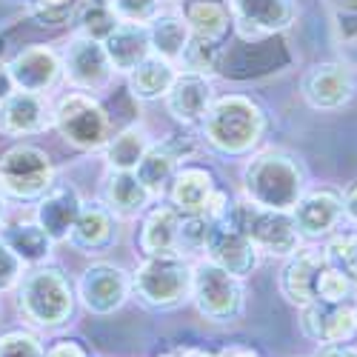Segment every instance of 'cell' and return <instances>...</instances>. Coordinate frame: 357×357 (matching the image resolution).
Returning <instances> with one entry per match:
<instances>
[{
  "label": "cell",
  "mask_w": 357,
  "mask_h": 357,
  "mask_svg": "<svg viewBox=\"0 0 357 357\" xmlns=\"http://www.w3.org/2000/svg\"><path fill=\"white\" fill-rule=\"evenodd\" d=\"M243 189L257 206L291 212V206L306 192V169L301 158L289 152H263L243 169Z\"/></svg>",
  "instance_id": "7a4b0ae2"
},
{
  "label": "cell",
  "mask_w": 357,
  "mask_h": 357,
  "mask_svg": "<svg viewBox=\"0 0 357 357\" xmlns=\"http://www.w3.org/2000/svg\"><path fill=\"white\" fill-rule=\"evenodd\" d=\"M15 92V83H12V75H9V69L0 63V106H3L6 100H9V95Z\"/></svg>",
  "instance_id": "7bdbcfd3"
},
{
  "label": "cell",
  "mask_w": 357,
  "mask_h": 357,
  "mask_svg": "<svg viewBox=\"0 0 357 357\" xmlns=\"http://www.w3.org/2000/svg\"><path fill=\"white\" fill-rule=\"evenodd\" d=\"M291 220L297 226V234L306 241H320L329 237L337 223L343 220V203L337 192L320 189V192H303V197L291 206Z\"/></svg>",
  "instance_id": "9a60e30c"
},
{
  "label": "cell",
  "mask_w": 357,
  "mask_h": 357,
  "mask_svg": "<svg viewBox=\"0 0 357 357\" xmlns=\"http://www.w3.org/2000/svg\"><path fill=\"white\" fill-rule=\"evenodd\" d=\"M117 15L112 12L109 3H98V0H89V3L77 12V35L92 38V40H106L114 29H117Z\"/></svg>",
  "instance_id": "1f68e13d"
},
{
  "label": "cell",
  "mask_w": 357,
  "mask_h": 357,
  "mask_svg": "<svg viewBox=\"0 0 357 357\" xmlns=\"http://www.w3.org/2000/svg\"><path fill=\"white\" fill-rule=\"evenodd\" d=\"M301 329L309 340L326 343H349L357 335V303H326L314 301L303 306Z\"/></svg>",
  "instance_id": "7c38bea8"
},
{
  "label": "cell",
  "mask_w": 357,
  "mask_h": 357,
  "mask_svg": "<svg viewBox=\"0 0 357 357\" xmlns=\"http://www.w3.org/2000/svg\"><path fill=\"white\" fill-rule=\"evenodd\" d=\"M6 69L12 75L15 89L43 95L46 89H52L57 83V77L63 75V61H61V54L49 46H29L12 57V63Z\"/></svg>",
  "instance_id": "2e32d148"
},
{
  "label": "cell",
  "mask_w": 357,
  "mask_h": 357,
  "mask_svg": "<svg viewBox=\"0 0 357 357\" xmlns=\"http://www.w3.org/2000/svg\"><path fill=\"white\" fill-rule=\"evenodd\" d=\"M3 243L17 255L20 263L29 266H40L49 260L52 255V237L38 226V223H15L9 229H3Z\"/></svg>",
  "instance_id": "4dcf8cb0"
},
{
  "label": "cell",
  "mask_w": 357,
  "mask_h": 357,
  "mask_svg": "<svg viewBox=\"0 0 357 357\" xmlns=\"http://www.w3.org/2000/svg\"><path fill=\"white\" fill-rule=\"evenodd\" d=\"M54 126L66 143H72L75 149H83V152L103 149L109 140V114L86 92H72L57 100Z\"/></svg>",
  "instance_id": "52a82bcc"
},
{
  "label": "cell",
  "mask_w": 357,
  "mask_h": 357,
  "mask_svg": "<svg viewBox=\"0 0 357 357\" xmlns=\"http://www.w3.org/2000/svg\"><path fill=\"white\" fill-rule=\"evenodd\" d=\"M183 17L189 23V32L195 40H203V43H223V38L229 35V23H231V15L223 3L218 0H192L183 9Z\"/></svg>",
  "instance_id": "83f0119b"
},
{
  "label": "cell",
  "mask_w": 357,
  "mask_h": 357,
  "mask_svg": "<svg viewBox=\"0 0 357 357\" xmlns=\"http://www.w3.org/2000/svg\"><path fill=\"white\" fill-rule=\"evenodd\" d=\"M0 357H46L43 343L23 329L0 335Z\"/></svg>",
  "instance_id": "74e56055"
},
{
  "label": "cell",
  "mask_w": 357,
  "mask_h": 357,
  "mask_svg": "<svg viewBox=\"0 0 357 357\" xmlns=\"http://www.w3.org/2000/svg\"><path fill=\"white\" fill-rule=\"evenodd\" d=\"M160 3L163 0H112L109 6L117 15V20L146 26L149 20H155L160 15Z\"/></svg>",
  "instance_id": "8d00e7d4"
},
{
  "label": "cell",
  "mask_w": 357,
  "mask_h": 357,
  "mask_svg": "<svg viewBox=\"0 0 357 357\" xmlns=\"http://www.w3.org/2000/svg\"><path fill=\"white\" fill-rule=\"evenodd\" d=\"M343 12H357V0H335Z\"/></svg>",
  "instance_id": "bcb514c9"
},
{
  "label": "cell",
  "mask_w": 357,
  "mask_h": 357,
  "mask_svg": "<svg viewBox=\"0 0 357 357\" xmlns=\"http://www.w3.org/2000/svg\"><path fill=\"white\" fill-rule=\"evenodd\" d=\"M61 61H63V75L69 77V83L83 89V92H100V89H106L114 72L103 43L83 38V35L72 38Z\"/></svg>",
  "instance_id": "8fae6325"
},
{
  "label": "cell",
  "mask_w": 357,
  "mask_h": 357,
  "mask_svg": "<svg viewBox=\"0 0 357 357\" xmlns=\"http://www.w3.org/2000/svg\"><path fill=\"white\" fill-rule=\"evenodd\" d=\"M200 126L206 143L215 152L237 158V155H249L260 143L266 129V114L246 95H226L220 100H212Z\"/></svg>",
  "instance_id": "6da1fadb"
},
{
  "label": "cell",
  "mask_w": 357,
  "mask_h": 357,
  "mask_svg": "<svg viewBox=\"0 0 357 357\" xmlns=\"http://www.w3.org/2000/svg\"><path fill=\"white\" fill-rule=\"evenodd\" d=\"M152 203V192H149L135 172H121L112 169L103 181V206L114 218H137L146 212V206Z\"/></svg>",
  "instance_id": "7402d4cb"
},
{
  "label": "cell",
  "mask_w": 357,
  "mask_h": 357,
  "mask_svg": "<svg viewBox=\"0 0 357 357\" xmlns=\"http://www.w3.org/2000/svg\"><path fill=\"white\" fill-rule=\"evenodd\" d=\"M6 218V200H3V192H0V223Z\"/></svg>",
  "instance_id": "7dc6e473"
},
{
  "label": "cell",
  "mask_w": 357,
  "mask_h": 357,
  "mask_svg": "<svg viewBox=\"0 0 357 357\" xmlns=\"http://www.w3.org/2000/svg\"><path fill=\"white\" fill-rule=\"evenodd\" d=\"M303 98L312 109H343L354 98V77L343 63H314L303 75Z\"/></svg>",
  "instance_id": "4fadbf2b"
},
{
  "label": "cell",
  "mask_w": 357,
  "mask_h": 357,
  "mask_svg": "<svg viewBox=\"0 0 357 357\" xmlns=\"http://www.w3.org/2000/svg\"><path fill=\"white\" fill-rule=\"evenodd\" d=\"M103 49L109 54V63L114 72L129 75L132 69H137L149 54H152V46H149V29L140 23H117L114 32L103 40Z\"/></svg>",
  "instance_id": "d4e9b609"
},
{
  "label": "cell",
  "mask_w": 357,
  "mask_h": 357,
  "mask_svg": "<svg viewBox=\"0 0 357 357\" xmlns=\"http://www.w3.org/2000/svg\"><path fill=\"white\" fill-rule=\"evenodd\" d=\"M314 357H357V346L349 343H326Z\"/></svg>",
  "instance_id": "b9f144b4"
},
{
  "label": "cell",
  "mask_w": 357,
  "mask_h": 357,
  "mask_svg": "<svg viewBox=\"0 0 357 357\" xmlns=\"http://www.w3.org/2000/svg\"><path fill=\"white\" fill-rule=\"evenodd\" d=\"M226 220L243 231L249 241L255 243L257 252L263 255H275V257H289L297 252L303 237L297 234V226L291 220V212H280V209H266L252 200H241L231 203Z\"/></svg>",
  "instance_id": "277c9868"
},
{
  "label": "cell",
  "mask_w": 357,
  "mask_h": 357,
  "mask_svg": "<svg viewBox=\"0 0 357 357\" xmlns=\"http://www.w3.org/2000/svg\"><path fill=\"white\" fill-rule=\"evenodd\" d=\"M212 220H206L203 215H181V231H177V255H195L203 252L206 237H209Z\"/></svg>",
  "instance_id": "e575fe53"
},
{
  "label": "cell",
  "mask_w": 357,
  "mask_h": 357,
  "mask_svg": "<svg viewBox=\"0 0 357 357\" xmlns=\"http://www.w3.org/2000/svg\"><path fill=\"white\" fill-rule=\"evenodd\" d=\"M326 263L335 266V269L346 272L349 278L357 280V231H346L329 241V246L323 249Z\"/></svg>",
  "instance_id": "836d02e7"
},
{
  "label": "cell",
  "mask_w": 357,
  "mask_h": 357,
  "mask_svg": "<svg viewBox=\"0 0 357 357\" xmlns=\"http://www.w3.org/2000/svg\"><path fill=\"white\" fill-rule=\"evenodd\" d=\"M229 6L246 38L283 32L294 20V0H229Z\"/></svg>",
  "instance_id": "ac0fdd59"
},
{
  "label": "cell",
  "mask_w": 357,
  "mask_h": 357,
  "mask_svg": "<svg viewBox=\"0 0 357 357\" xmlns=\"http://www.w3.org/2000/svg\"><path fill=\"white\" fill-rule=\"evenodd\" d=\"M20 309L35 326L57 329L75 312V294L69 278L57 266H38L20 283Z\"/></svg>",
  "instance_id": "5b68a950"
},
{
  "label": "cell",
  "mask_w": 357,
  "mask_h": 357,
  "mask_svg": "<svg viewBox=\"0 0 357 357\" xmlns=\"http://www.w3.org/2000/svg\"><path fill=\"white\" fill-rule=\"evenodd\" d=\"M149 29V46H152V54L163 57V61L174 63L181 61L186 46H189V23L183 15H158L155 20L146 23Z\"/></svg>",
  "instance_id": "4316f807"
},
{
  "label": "cell",
  "mask_w": 357,
  "mask_h": 357,
  "mask_svg": "<svg viewBox=\"0 0 357 357\" xmlns=\"http://www.w3.org/2000/svg\"><path fill=\"white\" fill-rule=\"evenodd\" d=\"M158 357H183V351H166V354H158Z\"/></svg>",
  "instance_id": "c3c4849f"
},
{
  "label": "cell",
  "mask_w": 357,
  "mask_h": 357,
  "mask_svg": "<svg viewBox=\"0 0 357 357\" xmlns=\"http://www.w3.org/2000/svg\"><path fill=\"white\" fill-rule=\"evenodd\" d=\"M54 123V109L43 95L12 92L0 106V129L6 135H40Z\"/></svg>",
  "instance_id": "ffe728a7"
},
{
  "label": "cell",
  "mask_w": 357,
  "mask_h": 357,
  "mask_svg": "<svg viewBox=\"0 0 357 357\" xmlns=\"http://www.w3.org/2000/svg\"><path fill=\"white\" fill-rule=\"evenodd\" d=\"M98 3H112V0H98Z\"/></svg>",
  "instance_id": "681fc988"
},
{
  "label": "cell",
  "mask_w": 357,
  "mask_h": 357,
  "mask_svg": "<svg viewBox=\"0 0 357 357\" xmlns=\"http://www.w3.org/2000/svg\"><path fill=\"white\" fill-rule=\"evenodd\" d=\"M174 77H177V72L169 61H163L158 54H149L137 69L129 72V92L137 100H160L172 89Z\"/></svg>",
  "instance_id": "f1b7e54d"
},
{
  "label": "cell",
  "mask_w": 357,
  "mask_h": 357,
  "mask_svg": "<svg viewBox=\"0 0 357 357\" xmlns=\"http://www.w3.org/2000/svg\"><path fill=\"white\" fill-rule=\"evenodd\" d=\"M137 301L149 309H174L192 297V266L183 255H149L132 275Z\"/></svg>",
  "instance_id": "3957f363"
},
{
  "label": "cell",
  "mask_w": 357,
  "mask_h": 357,
  "mask_svg": "<svg viewBox=\"0 0 357 357\" xmlns=\"http://www.w3.org/2000/svg\"><path fill=\"white\" fill-rule=\"evenodd\" d=\"M83 197L69 183H52V189L38 203V226L52 237L54 243L69 241V231L80 215Z\"/></svg>",
  "instance_id": "44dd1931"
},
{
  "label": "cell",
  "mask_w": 357,
  "mask_h": 357,
  "mask_svg": "<svg viewBox=\"0 0 357 357\" xmlns=\"http://www.w3.org/2000/svg\"><path fill=\"white\" fill-rule=\"evenodd\" d=\"M192 301L206 320L234 323L243 314L246 291L241 278H234L226 269H220V266L203 260L192 269Z\"/></svg>",
  "instance_id": "8992f818"
},
{
  "label": "cell",
  "mask_w": 357,
  "mask_h": 357,
  "mask_svg": "<svg viewBox=\"0 0 357 357\" xmlns=\"http://www.w3.org/2000/svg\"><path fill=\"white\" fill-rule=\"evenodd\" d=\"M326 269V255L320 249H306L289 255V263L280 272V291L289 303L294 306H309L317 301V280Z\"/></svg>",
  "instance_id": "d6986e66"
},
{
  "label": "cell",
  "mask_w": 357,
  "mask_h": 357,
  "mask_svg": "<svg viewBox=\"0 0 357 357\" xmlns=\"http://www.w3.org/2000/svg\"><path fill=\"white\" fill-rule=\"evenodd\" d=\"M69 243L86 255L109 249L114 243V215L103 203H83L80 215L69 231Z\"/></svg>",
  "instance_id": "603a6c76"
},
{
  "label": "cell",
  "mask_w": 357,
  "mask_h": 357,
  "mask_svg": "<svg viewBox=\"0 0 357 357\" xmlns=\"http://www.w3.org/2000/svg\"><path fill=\"white\" fill-rule=\"evenodd\" d=\"M215 357H260V354L249 346H229V349H220Z\"/></svg>",
  "instance_id": "ee69618b"
},
{
  "label": "cell",
  "mask_w": 357,
  "mask_h": 357,
  "mask_svg": "<svg viewBox=\"0 0 357 357\" xmlns=\"http://www.w3.org/2000/svg\"><path fill=\"white\" fill-rule=\"evenodd\" d=\"M152 146V137H149L143 123H132L126 129H121L117 135H109L106 140V160L112 169H121V172H135L137 163L143 160V155L149 152Z\"/></svg>",
  "instance_id": "f546056e"
},
{
  "label": "cell",
  "mask_w": 357,
  "mask_h": 357,
  "mask_svg": "<svg viewBox=\"0 0 357 357\" xmlns=\"http://www.w3.org/2000/svg\"><path fill=\"white\" fill-rule=\"evenodd\" d=\"M354 297H357V280L326 263V269L320 272V280H317V301H326V303H354Z\"/></svg>",
  "instance_id": "d6a6232c"
},
{
  "label": "cell",
  "mask_w": 357,
  "mask_h": 357,
  "mask_svg": "<svg viewBox=\"0 0 357 357\" xmlns=\"http://www.w3.org/2000/svg\"><path fill=\"white\" fill-rule=\"evenodd\" d=\"M177 231H181V212L174 206H155L140 229V252L146 257L177 252Z\"/></svg>",
  "instance_id": "484cf974"
},
{
  "label": "cell",
  "mask_w": 357,
  "mask_h": 357,
  "mask_svg": "<svg viewBox=\"0 0 357 357\" xmlns=\"http://www.w3.org/2000/svg\"><path fill=\"white\" fill-rule=\"evenodd\" d=\"M26 12L40 26H61L72 17L75 0H26Z\"/></svg>",
  "instance_id": "d590c367"
},
{
  "label": "cell",
  "mask_w": 357,
  "mask_h": 357,
  "mask_svg": "<svg viewBox=\"0 0 357 357\" xmlns=\"http://www.w3.org/2000/svg\"><path fill=\"white\" fill-rule=\"evenodd\" d=\"M189 152H192L189 137L172 135V137H166L160 143L149 146V152L137 163L135 174L140 177V183L152 192V197H160L163 192H169V183H172L174 172L181 169V163L186 160Z\"/></svg>",
  "instance_id": "5bb4252c"
},
{
  "label": "cell",
  "mask_w": 357,
  "mask_h": 357,
  "mask_svg": "<svg viewBox=\"0 0 357 357\" xmlns=\"http://www.w3.org/2000/svg\"><path fill=\"white\" fill-rule=\"evenodd\" d=\"M20 269H23V263H20L17 255L3 243V237H0V291H9V289L20 280Z\"/></svg>",
  "instance_id": "f35d334b"
},
{
  "label": "cell",
  "mask_w": 357,
  "mask_h": 357,
  "mask_svg": "<svg viewBox=\"0 0 357 357\" xmlns=\"http://www.w3.org/2000/svg\"><path fill=\"white\" fill-rule=\"evenodd\" d=\"M340 203H343V215H346L351 223H357V181H351V183L346 186Z\"/></svg>",
  "instance_id": "60d3db41"
},
{
  "label": "cell",
  "mask_w": 357,
  "mask_h": 357,
  "mask_svg": "<svg viewBox=\"0 0 357 357\" xmlns=\"http://www.w3.org/2000/svg\"><path fill=\"white\" fill-rule=\"evenodd\" d=\"M52 163L38 146H12L0 158V192L15 200H40L52 189Z\"/></svg>",
  "instance_id": "ba28073f"
},
{
  "label": "cell",
  "mask_w": 357,
  "mask_h": 357,
  "mask_svg": "<svg viewBox=\"0 0 357 357\" xmlns=\"http://www.w3.org/2000/svg\"><path fill=\"white\" fill-rule=\"evenodd\" d=\"M183 357H215V351H206V349H183Z\"/></svg>",
  "instance_id": "f6af8a7d"
},
{
  "label": "cell",
  "mask_w": 357,
  "mask_h": 357,
  "mask_svg": "<svg viewBox=\"0 0 357 357\" xmlns=\"http://www.w3.org/2000/svg\"><path fill=\"white\" fill-rule=\"evenodd\" d=\"M203 252L209 263L220 266V269H226L229 275L241 280L257 269V260H260V252L255 249V243L243 231H237L226 218L209 226V237H206Z\"/></svg>",
  "instance_id": "30bf717a"
},
{
  "label": "cell",
  "mask_w": 357,
  "mask_h": 357,
  "mask_svg": "<svg viewBox=\"0 0 357 357\" xmlns=\"http://www.w3.org/2000/svg\"><path fill=\"white\" fill-rule=\"evenodd\" d=\"M212 100H215L212 80L206 75H197V72H181L174 77L172 89L166 92L169 114L183 126L203 123V117H206V112H209Z\"/></svg>",
  "instance_id": "e0dca14e"
},
{
  "label": "cell",
  "mask_w": 357,
  "mask_h": 357,
  "mask_svg": "<svg viewBox=\"0 0 357 357\" xmlns=\"http://www.w3.org/2000/svg\"><path fill=\"white\" fill-rule=\"evenodd\" d=\"M46 357H89V351L75 340H57L54 346H49Z\"/></svg>",
  "instance_id": "ab89813d"
},
{
  "label": "cell",
  "mask_w": 357,
  "mask_h": 357,
  "mask_svg": "<svg viewBox=\"0 0 357 357\" xmlns=\"http://www.w3.org/2000/svg\"><path fill=\"white\" fill-rule=\"evenodd\" d=\"M132 278L114 263H95L80 275L77 294L92 314H114L126 303Z\"/></svg>",
  "instance_id": "9c48e42d"
},
{
  "label": "cell",
  "mask_w": 357,
  "mask_h": 357,
  "mask_svg": "<svg viewBox=\"0 0 357 357\" xmlns=\"http://www.w3.org/2000/svg\"><path fill=\"white\" fill-rule=\"evenodd\" d=\"M212 192H215V177L203 166H181L169 183L172 206L181 215H203Z\"/></svg>",
  "instance_id": "cb8c5ba5"
}]
</instances>
